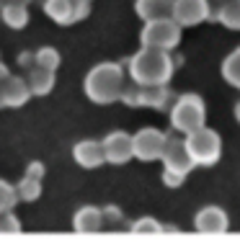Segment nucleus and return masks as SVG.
Listing matches in <instances>:
<instances>
[{
	"label": "nucleus",
	"mask_w": 240,
	"mask_h": 250,
	"mask_svg": "<svg viewBox=\"0 0 240 250\" xmlns=\"http://www.w3.org/2000/svg\"><path fill=\"white\" fill-rule=\"evenodd\" d=\"M181 42V26L173 18H158V21H145L142 44L158 49H173Z\"/></svg>",
	"instance_id": "5"
},
{
	"label": "nucleus",
	"mask_w": 240,
	"mask_h": 250,
	"mask_svg": "<svg viewBox=\"0 0 240 250\" xmlns=\"http://www.w3.org/2000/svg\"><path fill=\"white\" fill-rule=\"evenodd\" d=\"M163 163H165V170H171V173H178V175H186L194 170V160L189 157L186 152V142L183 140H171L168 137V142H165L163 147Z\"/></svg>",
	"instance_id": "8"
},
{
	"label": "nucleus",
	"mask_w": 240,
	"mask_h": 250,
	"mask_svg": "<svg viewBox=\"0 0 240 250\" xmlns=\"http://www.w3.org/2000/svg\"><path fill=\"white\" fill-rule=\"evenodd\" d=\"M3 16H5V21H11L13 26H21L23 23V11H21V8H5V11H3Z\"/></svg>",
	"instance_id": "20"
},
{
	"label": "nucleus",
	"mask_w": 240,
	"mask_h": 250,
	"mask_svg": "<svg viewBox=\"0 0 240 250\" xmlns=\"http://www.w3.org/2000/svg\"><path fill=\"white\" fill-rule=\"evenodd\" d=\"M235 119H238V124H240V101L235 104Z\"/></svg>",
	"instance_id": "22"
},
{
	"label": "nucleus",
	"mask_w": 240,
	"mask_h": 250,
	"mask_svg": "<svg viewBox=\"0 0 240 250\" xmlns=\"http://www.w3.org/2000/svg\"><path fill=\"white\" fill-rule=\"evenodd\" d=\"M101 147H104V160H111L116 165H122L132 157V137L124 134V132L109 134Z\"/></svg>",
	"instance_id": "10"
},
{
	"label": "nucleus",
	"mask_w": 240,
	"mask_h": 250,
	"mask_svg": "<svg viewBox=\"0 0 240 250\" xmlns=\"http://www.w3.org/2000/svg\"><path fill=\"white\" fill-rule=\"evenodd\" d=\"M39 64L44 70H54L57 67V52L54 49H42L39 52Z\"/></svg>",
	"instance_id": "19"
},
{
	"label": "nucleus",
	"mask_w": 240,
	"mask_h": 250,
	"mask_svg": "<svg viewBox=\"0 0 240 250\" xmlns=\"http://www.w3.org/2000/svg\"><path fill=\"white\" fill-rule=\"evenodd\" d=\"M204 122H207V106L196 93L181 96L171 108V124H173V129H178L183 134L204 126Z\"/></svg>",
	"instance_id": "4"
},
{
	"label": "nucleus",
	"mask_w": 240,
	"mask_h": 250,
	"mask_svg": "<svg viewBox=\"0 0 240 250\" xmlns=\"http://www.w3.org/2000/svg\"><path fill=\"white\" fill-rule=\"evenodd\" d=\"M104 214H101L98 209H83L80 214L75 217V229H80V232H90V229H98L101 225H104V219H101Z\"/></svg>",
	"instance_id": "16"
},
{
	"label": "nucleus",
	"mask_w": 240,
	"mask_h": 250,
	"mask_svg": "<svg viewBox=\"0 0 240 250\" xmlns=\"http://www.w3.org/2000/svg\"><path fill=\"white\" fill-rule=\"evenodd\" d=\"M171 88H168V83L165 85H142L140 90V106H150V108H168L171 104Z\"/></svg>",
	"instance_id": "11"
},
{
	"label": "nucleus",
	"mask_w": 240,
	"mask_h": 250,
	"mask_svg": "<svg viewBox=\"0 0 240 250\" xmlns=\"http://www.w3.org/2000/svg\"><path fill=\"white\" fill-rule=\"evenodd\" d=\"M129 72L140 85H165L173 75V60L168 49L142 47V52H137L129 62Z\"/></svg>",
	"instance_id": "1"
},
{
	"label": "nucleus",
	"mask_w": 240,
	"mask_h": 250,
	"mask_svg": "<svg viewBox=\"0 0 240 250\" xmlns=\"http://www.w3.org/2000/svg\"><path fill=\"white\" fill-rule=\"evenodd\" d=\"M219 3H225V0H209V5H215V8H217Z\"/></svg>",
	"instance_id": "23"
},
{
	"label": "nucleus",
	"mask_w": 240,
	"mask_h": 250,
	"mask_svg": "<svg viewBox=\"0 0 240 250\" xmlns=\"http://www.w3.org/2000/svg\"><path fill=\"white\" fill-rule=\"evenodd\" d=\"M75 157L83 168H96V165L104 163V147L96 142H83L75 147Z\"/></svg>",
	"instance_id": "14"
},
{
	"label": "nucleus",
	"mask_w": 240,
	"mask_h": 250,
	"mask_svg": "<svg viewBox=\"0 0 240 250\" xmlns=\"http://www.w3.org/2000/svg\"><path fill=\"white\" fill-rule=\"evenodd\" d=\"M215 18L230 31H240V0H225L215 8Z\"/></svg>",
	"instance_id": "13"
},
{
	"label": "nucleus",
	"mask_w": 240,
	"mask_h": 250,
	"mask_svg": "<svg viewBox=\"0 0 240 250\" xmlns=\"http://www.w3.org/2000/svg\"><path fill=\"white\" fill-rule=\"evenodd\" d=\"M165 142H168V134H163L160 129L147 126L132 137V155L140 157V160H158L163 155Z\"/></svg>",
	"instance_id": "6"
},
{
	"label": "nucleus",
	"mask_w": 240,
	"mask_h": 250,
	"mask_svg": "<svg viewBox=\"0 0 240 250\" xmlns=\"http://www.w3.org/2000/svg\"><path fill=\"white\" fill-rule=\"evenodd\" d=\"M163 181L168 183V186H181V183H183V175L171 173V170H163Z\"/></svg>",
	"instance_id": "21"
},
{
	"label": "nucleus",
	"mask_w": 240,
	"mask_h": 250,
	"mask_svg": "<svg viewBox=\"0 0 240 250\" xmlns=\"http://www.w3.org/2000/svg\"><path fill=\"white\" fill-rule=\"evenodd\" d=\"M122 80L124 78H122V67L119 64H101V67H96L88 75L86 90L96 104H109V101L119 98V93H122V88H124Z\"/></svg>",
	"instance_id": "2"
},
{
	"label": "nucleus",
	"mask_w": 240,
	"mask_h": 250,
	"mask_svg": "<svg viewBox=\"0 0 240 250\" xmlns=\"http://www.w3.org/2000/svg\"><path fill=\"white\" fill-rule=\"evenodd\" d=\"M209 16H212L209 0H173V13H171V18L181 26V29L196 26V23H201V21H207Z\"/></svg>",
	"instance_id": "7"
},
{
	"label": "nucleus",
	"mask_w": 240,
	"mask_h": 250,
	"mask_svg": "<svg viewBox=\"0 0 240 250\" xmlns=\"http://www.w3.org/2000/svg\"><path fill=\"white\" fill-rule=\"evenodd\" d=\"M44 8H47V13L54 18V21H60V23L72 21V5H70V0H49Z\"/></svg>",
	"instance_id": "17"
},
{
	"label": "nucleus",
	"mask_w": 240,
	"mask_h": 250,
	"mask_svg": "<svg viewBox=\"0 0 240 250\" xmlns=\"http://www.w3.org/2000/svg\"><path fill=\"white\" fill-rule=\"evenodd\" d=\"M183 142H186V152L194 160V165H215L219 160V155H222V140L207 124L189 132Z\"/></svg>",
	"instance_id": "3"
},
{
	"label": "nucleus",
	"mask_w": 240,
	"mask_h": 250,
	"mask_svg": "<svg viewBox=\"0 0 240 250\" xmlns=\"http://www.w3.org/2000/svg\"><path fill=\"white\" fill-rule=\"evenodd\" d=\"M194 227H196V232H204V235H225L230 229V217L225 214V209L212 204V207H204L196 211Z\"/></svg>",
	"instance_id": "9"
},
{
	"label": "nucleus",
	"mask_w": 240,
	"mask_h": 250,
	"mask_svg": "<svg viewBox=\"0 0 240 250\" xmlns=\"http://www.w3.org/2000/svg\"><path fill=\"white\" fill-rule=\"evenodd\" d=\"M132 232H163V227L155 219H140L132 225Z\"/></svg>",
	"instance_id": "18"
},
{
	"label": "nucleus",
	"mask_w": 240,
	"mask_h": 250,
	"mask_svg": "<svg viewBox=\"0 0 240 250\" xmlns=\"http://www.w3.org/2000/svg\"><path fill=\"white\" fill-rule=\"evenodd\" d=\"M222 78H225L233 88L240 90V47L233 49V52L225 57V62H222Z\"/></svg>",
	"instance_id": "15"
},
{
	"label": "nucleus",
	"mask_w": 240,
	"mask_h": 250,
	"mask_svg": "<svg viewBox=\"0 0 240 250\" xmlns=\"http://www.w3.org/2000/svg\"><path fill=\"white\" fill-rule=\"evenodd\" d=\"M137 13L145 21H158V18H171L173 0H137Z\"/></svg>",
	"instance_id": "12"
}]
</instances>
